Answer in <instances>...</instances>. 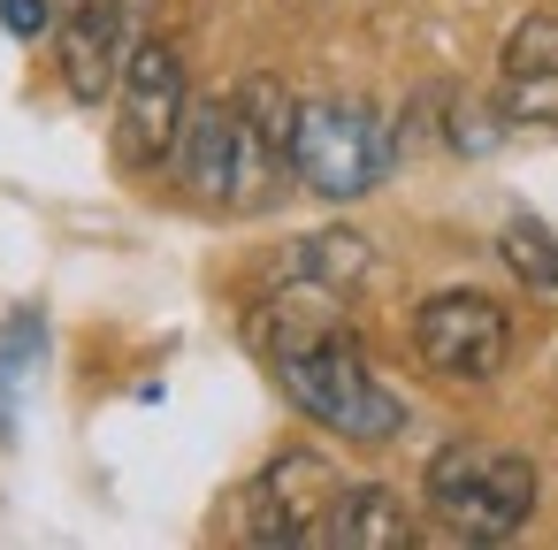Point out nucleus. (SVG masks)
<instances>
[{
    "label": "nucleus",
    "mask_w": 558,
    "mask_h": 550,
    "mask_svg": "<svg viewBox=\"0 0 558 550\" xmlns=\"http://www.w3.org/2000/svg\"><path fill=\"white\" fill-rule=\"evenodd\" d=\"M268 367H276L283 398H291L314 428H329V436H344V443H390V436L405 428V405L375 382V367H367V352L352 344V329H329V337H314V344L268 352Z\"/></svg>",
    "instance_id": "1"
},
{
    "label": "nucleus",
    "mask_w": 558,
    "mask_h": 550,
    "mask_svg": "<svg viewBox=\"0 0 558 550\" xmlns=\"http://www.w3.org/2000/svg\"><path fill=\"white\" fill-rule=\"evenodd\" d=\"M428 512L459 535V542H512L535 512V466L520 451H489V443H451L428 466Z\"/></svg>",
    "instance_id": "2"
},
{
    "label": "nucleus",
    "mask_w": 558,
    "mask_h": 550,
    "mask_svg": "<svg viewBox=\"0 0 558 550\" xmlns=\"http://www.w3.org/2000/svg\"><path fill=\"white\" fill-rule=\"evenodd\" d=\"M177 184L199 199V207H253L268 192V176L283 169L238 115V100H192L184 131H177Z\"/></svg>",
    "instance_id": "3"
},
{
    "label": "nucleus",
    "mask_w": 558,
    "mask_h": 550,
    "mask_svg": "<svg viewBox=\"0 0 558 550\" xmlns=\"http://www.w3.org/2000/svg\"><path fill=\"white\" fill-rule=\"evenodd\" d=\"M291 176L314 199H360L390 176V138L352 100H306L291 131Z\"/></svg>",
    "instance_id": "4"
},
{
    "label": "nucleus",
    "mask_w": 558,
    "mask_h": 550,
    "mask_svg": "<svg viewBox=\"0 0 558 550\" xmlns=\"http://www.w3.org/2000/svg\"><path fill=\"white\" fill-rule=\"evenodd\" d=\"M192 115V85L169 39H138L123 77H116V154L123 169H154L177 154V131Z\"/></svg>",
    "instance_id": "5"
},
{
    "label": "nucleus",
    "mask_w": 558,
    "mask_h": 550,
    "mask_svg": "<svg viewBox=\"0 0 558 550\" xmlns=\"http://www.w3.org/2000/svg\"><path fill=\"white\" fill-rule=\"evenodd\" d=\"M413 352L444 382H489L512 359V314L482 291H436L413 314Z\"/></svg>",
    "instance_id": "6"
},
{
    "label": "nucleus",
    "mask_w": 558,
    "mask_h": 550,
    "mask_svg": "<svg viewBox=\"0 0 558 550\" xmlns=\"http://www.w3.org/2000/svg\"><path fill=\"white\" fill-rule=\"evenodd\" d=\"M337 489L344 481L322 451H276L238 504V542H322V520H329Z\"/></svg>",
    "instance_id": "7"
},
{
    "label": "nucleus",
    "mask_w": 558,
    "mask_h": 550,
    "mask_svg": "<svg viewBox=\"0 0 558 550\" xmlns=\"http://www.w3.org/2000/svg\"><path fill=\"white\" fill-rule=\"evenodd\" d=\"M54 47H62V85L77 100H108L131 47H123V0H54Z\"/></svg>",
    "instance_id": "8"
},
{
    "label": "nucleus",
    "mask_w": 558,
    "mask_h": 550,
    "mask_svg": "<svg viewBox=\"0 0 558 550\" xmlns=\"http://www.w3.org/2000/svg\"><path fill=\"white\" fill-rule=\"evenodd\" d=\"M322 542L329 550H405L413 527H405V504L383 481H360V489H337V504L322 520Z\"/></svg>",
    "instance_id": "9"
},
{
    "label": "nucleus",
    "mask_w": 558,
    "mask_h": 550,
    "mask_svg": "<svg viewBox=\"0 0 558 550\" xmlns=\"http://www.w3.org/2000/svg\"><path fill=\"white\" fill-rule=\"evenodd\" d=\"M283 268H291V283H314V291H329V298H352V291L367 283L375 253H367V237H352V230H322V237L291 245Z\"/></svg>",
    "instance_id": "10"
},
{
    "label": "nucleus",
    "mask_w": 558,
    "mask_h": 550,
    "mask_svg": "<svg viewBox=\"0 0 558 550\" xmlns=\"http://www.w3.org/2000/svg\"><path fill=\"white\" fill-rule=\"evenodd\" d=\"M39 359H47V321L16 314L0 329V436H16V405H24V382L39 375Z\"/></svg>",
    "instance_id": "11"
},
{
    "label": "nucleus",
    "mask_w": 558,
    "mask_h": 550,
    "mask_svg": "<svg viewBox=\"0 0 558 550\" xmlns=\"http://www.w3.org/2000/svg\"><path fill=\"white\" fill-rule=\"evenodd\" d=\"M230 100H238L245 131H253V138H260V146H268V154L283 161V169H291V131H299V100H291V93H283L276 77H245V85H238Z\"/></svg>",
    "instance_id": "12"
},
{
    "label": "nucleus",
    "mask_w": 558,
    "mask_h": 550,
    "mask_svg": "<svg viewBox=\"0 0 558 550\" xmlns=\"http://www.w3.org/2000/svg\"><path fill=\"white\" fill-rule=\"evenodd\" d=\"M497 253H505V268L535 291V298H558V237L543 230V222H505V237H497Z\"/></svg>",
    "instance_id": "13"
},
{
    "label": "nucleus",
    "mask_w": 558,
    "mask_h": 550,
    "mask_svg": "<svg viewBox=\"0 0 558 550\" xmlns=\"http://www.w3.org/2000/svg\"><path fill=\"white\" fill-rule=\"evenodd\" d=\"M497 115L505 123H527V131H558V70L550 77H505Z\"/></svg>",
    "instance_id": "14"
},
{
    "label": "nucleus",
    "mask_w": 558,
    "mask_h": 550,
    "mask_svg": "<svg viewBox=\"0 0 558 550\" xmlns=\"http://www.w3.org/2000/svg\"><path fill=\"white\" fill-rule=\"evenodd\" d=\"M558 70V16H527L505 39V77H550Z\"/></svg>",
    "instance_id": "15"
},
{
    "label": "nucleus",
    "mask_w": 558,
    "mask_h": 550,
    "mask_svg": "<svg viewBox=\"0 0 558 550\" xmlns=\"http://www.w3.org/2000/svg\"><path fill=\"white\" fill-rule=\"evenodd\" d=\"M0 24L16 39H47L54 32V0H0Z\"/></svg>",
    "instance_id": "16"
}]
</instances>
